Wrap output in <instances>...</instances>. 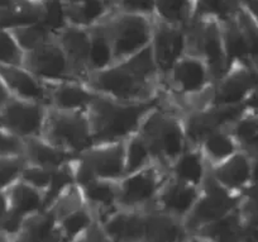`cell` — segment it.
<instances>
[{
  "label": "cell",
  "instance_id": "cell-1",
  "mask_svg": "<svg viewBox=\"0 0 258 242\" xmlns=\"http://www.w3.org/2000/svg\"><path fill=\"white\" fill-rule=\"evenodd\" d=\"M84 83L94 91L123 102L160 98L161 80L151 46L101 70L91 71Z\"/></svg>",
  "mask_w": 258,
  "mask_h": 242
},
{
  "label": "cell",
  "instance_id": "cell-2",
  "mask_svg": "<svg viewBox=\"0 0 258 242\" xmlns=\"http://www.w3.org/2000/svg\"><path fill=\"white\" fill-rule=\"evenodd\" d=\"M160 98L148 102H123L99 94L88 109L94 144L125 141L137 133L148 112Z\"/></svg>",
  "mask_w": 258,
  "mask_h": 242
},
{
  "label": "cell",
  "instance_id": "cell-3",
  "mask_svg": "<svg viewBox=\"0 0 258 242\" xmlns=\"http://www.w3.org/2000/svg\"><path fill=\"white\" fill-rule=\"evenodd\" d=\"M138 133L148 143L156 161L166 168H170L188 146L183 114L161 94L160 102L145 117Z\"/></svg>",
  "mask_w": 258,
  "mask_h": 242
},
{
  "label": "cell",
  "instance_id": "cell-4",
  "mask_svg": "<svg viewBox=\"0 0 258 242\" xmlns=\"http://www.w3.org/2000/svg\"><path fill=\"white\" fill-rule=\"evenodd\" d=\"M41 137L75 156L81 154L94 144L88 111H61L48 107Z\"/></svg>",
  "mask_w": 258,
  "mask_h": 242
},
{
  "label": "cell",
  "instance_id": "cell-5",
  "mask_svg": "<svg viewBox=\"0 0 258 242\" xmlns=\"http://www.w3.org/2000/svg\"><path fill=\"white\" fill-rule=\"evenodd\" d=\"M186 33V54L194 55L207 62L214 81L228 71L227 56L223 43L222 22L213 17H192Z\"/></svg>",
  "mask_w": 258,
  "mask_h": 242
},
{
  "label": "cell",
  "instance_id": "cell-6",
  "mask_svg": "<svg viewBox=\"0 0 258 242\" xmlns=\"http://www.w3.org/2000/svg\"><path fill=\"white\" fill-rule=\"evenodd\" d=\"M153 19L142 14L115 11L100 22L110 39L114 62L126 59L150 46Z\"/></svg>",
  "mask_w": 258,
  "mask_h": 242
},
{
  "label": "cell",
  "instance_id": "cell-7",
  "mask_svg": "<svg viewBox=\"0 0 258 242\" xmlns=\"http://www.w3.org/2000/svg\"><path fill=\"white\" fill-rule=\"evenodd\" d=\"M76 184L94 179L119 180L125 174V141L95 143L71 161Z\"/></svg>",
  "mask_w": 258,
  "mask_h": 242
},
{
  "label": "cell",
  "instance_id": "cell-8",
  "mask_svg": "<svg viewBox=\"0 0 258 242\" xmlns=\"http://www.w3.org/2000/svg\"><path fill=\"white\" fill-rule=\"evenodd\" d=\"M243 198L244 194L229 190L218 183L210 173H208V176L200 188V196L197 204L183 221L190 233L191 241L198 229L239 208Z\"/></svg>",
  "mask_w": 258,
  "mask_h": 242
},
{
  "label": "cell",
  "instance_id": "cell-9",
  "mask_svg": "<svg viewBox=\"0 0 258 242\" xmlns=\"http://www.w3.org/2000/svg\"><path fill=\"white\" fill-rule=\"evenodd\" d=\"M168 178V168L157 161L135 173L125 174L118 180L119 207L132 211H147Z\"/></svg>",
  "mask_w": 258,
  "mask_h": 242
},
{
  "label": "cell",
  "instance_id": "cell-10",
  "mask_svg": "<svg viewBox=\"0 0 258 242\" xmlns=\"http://www.w3.org/2000/svg\"><path fill=\"white\" fill-rule=\"evenodd\" d=\"M23 65L32 74L47 84L64 80H78L68 56L56 38L32 51L24 52Z\"/></svg>",
  "mask_w": 258,
  "mask_h": 242
},
{
  "label": "cell",
  "instance_id": "cell-11",
  "mask_svg": "<svg viewBox=\"0 0 258 242\" xmlns=\"http://www.w3.org/2000/svg\"><path fill=\"white\" fill-rule=\"evenodd\" d=\"M245 109L240 106H210L183 113V126L188 144L199 146L200 142L217 129L230 127L238 121Z\"/></svg>",
  "mask_w": 258,
  "mask_h": 242
},
{
  "label": "cell",
  "instance_id": "cell-12",
  "mask_svg": "<svg viewBox=\"0 0 258 242\" xmlns=\"http://www.w3.org/2000/svg\"><path fill=\"white\" fill-rule=\"evenodd\" d=\"M150 46L162 83L173 65L186 55L185 27L170 24L155 17Z\"/></svg>",
  "mask_w": 258,
  "mask_h": 242
},
{
  "label": "cell",
  "instance_id": "cell-13",
  "mask_svg": "<svg viewBox=\"0 0 258 242\" xmlns=\"http://www.w3.org/2000/svg\"><path fill=\"white\" fill-rule=\"evenodd\" d=\"M48 107L12 96L0 109V126L23 139L41 136Z\"/></svg>",
  "mask_w": 258,
  "mask_h": 242
},
{
  "label": "cell",
  "instance_id": "cell-14",
  "mask_svg": "<svg viewBox=\"0 0 258 242\" xmlns=\"http://www.w3.org/2000/svg\"><path fill=\"white\" fill-rule=\"evenodd\" d=\"M258 85V66L234 65L214 81L210 106H240Z\"/></svg>",
  "mask_w": 258,
  "mask_h": 242
},
{
  "label": "cell",
  "instance_id": "cell-15",
  "mask_svg": "<svg viewBox=\"0 0 258 242\" xmlns=\"http://www.w3.org/2000/svg\"><path fill=\"white\" fill-rule=\"evenodd\" d=\"M199 196L200 188L170 176L147 211H157L185 221L197 204Z\"/></svg>",
  "mask_w": 258,
  "mask_h": 242
},
{
  "label": "cell",
  "instance_id": "cell-16",
  "mask_svg": "<svg viewBox=\"0 0 258 242\" xmlns=\"http://www.w3.org/2000/svg\"><path fill=\"white\" fill-rule=\"evenodd\" d=\"M0 77L14 98L46 106L51 104L48 84L38 79L23 65H0Z\"/></svg>",
  "mask_w": 258,
  "mask_h": 242
},
{
  "label": "cell",
  "instance_id": "cell-17",
  "mask_svg": "<svg viewBox=\"0 0 258 242\" xmlns=\"http://www.w3.org/2000/svg\"><path fill=\"white\" fill-rule=\"evenodd\" d=\"M57 41L70 61L78 80L85 81L90 74V29L69 24L57 33Z\"/></svg>",
  "mask_w": 258,
  "mask_h": 242
},
{
  "label": "cell",
  "instance_id": "cell-18",
  "mask_svg": "<svg viewBox=\"0 0 258 242\" xmlns=\"http://www.w3.org/2000/svg\"><path fill=\"white\" fill-rule=\"evenodd\" d=\"M252 156L239 150L217 165L209 166V173L223 186L235 193L244 194L252 179Z\"/></svg>",
  "mask_w": 258,
  "mask_h": 242
},
{
  "label": "cell",
  "instance_id": "cell-19",
  "mask_svg": "<svg viewBox=\"0 0 258 242\" xmlns=\"http://www.w3.org/2000/svg\"><path fill=\"white\" fill-rule=\"evenodd\" d=\"M85 204L91 209L96 221L104 223L119 207L118 180L94 179L80 185Z\"/></svg>",
  "mask_w": 258,
  "mask_h": 242
},
{
  "label": "cell",
  "instance_id": "cell-20",
  "mask_svg": "<svg viewBox=\"0 0 258 242\" xmlns=\"http://www.w3.org/2000/svg\"><path fill=\"white\" fill-rule=\"evenodd\" d=\"M49 107L61 111H88L99 96L90 86L81 80H64L48 84Z\"/></svg>",
  "mask_w": 258,
  "mask_h": 242
},
{
  "label": "cell",
  "instance_id": "cell-21",
  "mask_svg": "<svg viewBox=\"0 0 258 242\" xmlns=\"http://www.w3.org/2000/svg\"><path fill=\"white\" fill-rule=\"evenodd\" d=\"M146 211L119 208L101 223L110 242H145Z\"/></svg>",
  "mask_w": 258,
  "mask_h": 242
},
{
  "label": "cell",
  "instance_id": "cell-22",
  "mask_svg": "<svg viewBox=\"0 0 258 242\" xmlns=\"http://www.w3.org/2000/svg\"><path fill=\"white\" fill-rule=\"evenodd\" d=\"M190 233L181 219L157 211H146L145 242H188Z\"/></svg>",
  "mask_w": 258,
  "mask_h": 242
},
{
  "label": "cell",
  "instance_id": "cell-23",
  "mask_svg": "<svg viewBox=\"0 0 258 242\" xmlns=\"http://www.w3.org/2000/svg\"><path fill=\"white\" fill-rule=\"evenodd\" d=\"M170 176L182 183L202 188L209 173V164L199 146L188 144L187 149L168 168Z\"/></svg>",
  "mask_w": 258,
  "mask_h": 242
},
{
  "label": "cell",
  "instance_id": "cell-24",
  "mask_svg": "<svg viewBox=\"0 0 258 242\" xmlns=\"http://www.w3.org/2000/svg\"><path fill=\"white\" fill-rule=\"evenodd\" d=\"M69 24L90 28L116 11L114 0H63Z\"/></svg>",
  "mask_w": 258,
  "mask_h": 242
},
{
  "label": "cell",
  "instance_id": "cell-25",
  "mask_svg": "<svg viewBox=\"0 0 258 242\" xmlns=\"http://www.w3.org/2000/svg\"><path fill=\"white\" fill-rule=\"evenodd\" d=\"M75 155L54 146L43 137H29L24 139V159L27 164L54 170L66 165Z\"/></svg>",
  "mask_w": 258,
  "mask_h": 242
},
{
  "label": "cell",
  "instance_id": "cell-26",
  "mask_svg": "<svg viewBox=\"0 0 258 242\" xmlns=\"http://www.w3.org/2000/svg\"><path fill=\"white\" fill-rule=\"evenodd\" d=\"M9 211L27 218L46 209L44 193L19 178L6 189Z\"/></svg>",
  "mask_w": 258,
  "mask_h": 242
},
{
  "label": "cell",
  "instance_id": "cell-27",
  "mask_svg": "<svg viewBox=\"0 0 258 242\" xmlns=\"http://www.w3.org/2000/svg\"><path fill=\"white\" fill-rule=\"evenodd\" d=\"M244 218L240 207L227 216L198 229L192 241L212 242H242Z\"/></svg>",
  "mask_w": 258,
  "mask_h": 242
},
{
  "label": "cell",
  "instance_id": "cell-28",
  "mask_svg": "<svg viewBox=\"0 0 258 242\" xmlns=\"http://www.w3.org/2000/svg\"><path fill=\"white\" fill-rule=\"evenodd\" d=\"M17 242H63L57 219L49 212L29 216L24 219Z\"/></svg>",
  "mask_w": 258,
  "mask_h": 242
},
{
  "label": "cell",
  "instance_id": "cell-29",
  "mask_svg": "<svg viewBox=\"0 0 258 242\" xmlns=\"http://www.w3.org/2000/svg\"><path fill=\"white\" fill-rule=\"evenodd\" d=\"M222 29L228 67L234 65H253L249 46L242 27L238 23L237 16L222 22Z\"/></svg>",
  "mask_w": 258,
  "mask_h": 242
},
{
  "label": "cell",
  "instance_id": "cell-30",
  "mask_svg": "<svg viewBox=\"0 0 258 242\" xmlns=\"http://www.w3.org/2000/svg\"><path fill=\"white\" fill-rule=\"evenodd\" d=\"M199 147L204 154L209 166L222 163L225 159L232 156L233 154L242 150L237 138L230 131V127L217 129V131L208 134L200 142Z\"/></svg>",
  "mask_w": 258,
  "mask_h": 242
},
{
  "label": "cell",
  "instance_id": "cell-31",
  "mask_svg": "<svg viewBox=\"0 0 258 242\" xmlns=\"http://www.w3.org/2000/svg\"><path fill=\"white\" fill-rule=\"evenodd\" d=\"M43 0H18L12 8L0 11V28L14 29L42 21Z\"/></svg>",
  "mask_w": 258,
  "mask_h": 242
},
{
  "label": "cell",
  "instance_id": "cell-32",
  "mask_svg": "<svg viewBox=\"0 0 258 242\" xmlns=\"http://www.w3.org/2000/svg\"><path fill=\"white\" fill-rule=\"evenodd\" d=\"M89 29H90V70L96 71L113 64V49L108 33L100 23L90 27Z\"/></svg>",
  "mask_w": 258,
  "mask_h": 242
},
{
  "label": "cell",
  "instance_id": "cell-33",
  "mask_svg": "<svg viewBox=\"0 0 258 242\" xmlns=\"http://www.w3.org/2000/svg\"><path fill=\"white\" fill-rule=\"evenodd\" d=\"M156 18L186 27L194 17V0H155Z\"/></svg>",
  "mask_w": 258,
  "mask_h": 242
},
{
  "label": "cell",
  "instance_id": "cell-34",
  "mask_svg": "<svg viewBox=\"0 0 258 242\" xmlns=\"http://www.w3.org/2000/svg\"><path fill=\"white\" fill-rule=\"evenodd\" d=\"M85 204V199H84L83 191L79 184L74 183L70 184L69 186L63 189L51 203L47 206L46 211L49 212L57 222L62 219L63 217L69 216L73 212L78 211V209L83 208Z\"/></svg>",
  "mask_w": 258,
  "mask_h": 242
},
{
  "label": "cell",
  "instance_id": "cell-35",
  "mask_svg": "<svg viewBox=\"0 0 258 242\" xmlns=\"http://www.w3.org/2000/svg\"><path fill=\"white\" fill-rule=\"evenodd\" d=\"M94 221H96V218L91 209L88 206H84L83 208L59 219L57 224L63 242H78L79 237Z\"/></svg>",
  "mask_w": 258,
  "mask_h": 242
},
{
  "label": "cell",
  "instance_id": "cell-36",
  "mask_svg": "<svg viewBox=\"0 0 258 242\" xmlns=\"http://www.w3.org/2000/svg\"><path fill=\"white\" fill-rule=\"evenodd\" d=\"M153 161L156 160L150 146L138 132L125 139V174L135 173Z\"/></svg>",
  "mask_w": 258,
  "mask_h": 242
},
{
  "label": "cell",
  "instance_id": "cell-37",
  "mask_svg": "<svg viewBox=\"0 0 258 242\" xmlns=\"http://www.w3.org/2000/svg\"><path fill=\"white\" fill-rule=\"evenodd\" d=\"M242 0H194V17H213L220 22L234 18Z\"/></svg>",
  "mask_w": 258,
  "mask_h": 242
},
{
  "label": "cell",
  "instance_id": "cell-38",
  "mask_svg": "<svg viewBox=\"0 0 258 242\" xmlns=\"http://www.w3.org/2000/svg\"><path fill=\"white\" fill-rule=\"evenodd\" d=\"M9 31L13 33L14 38L17 39L23 52L38 49V47L43 46V44L48 43L49 41L56 38L57 36L53 32L49 31L42 22L18 27V28L9 29Z\"/></svg>",
  "mask_w": 258,
  "mask_h": 242
},
{
  "label": "cell",
  "instance_id": "cell-39",
  "mask_svg": "<svg viewBox=\"0 0 258 242\" xmlns=\"http://www.w3.org/2000/svg\"><path fill=\"white\" fill-rule=\"evenodd\" d=\"M41 22L54 34L68 27L63 0H43V17Z\"/></svg>",
  "mask_w": 258,
  "mask_h": 242
},
{
  "label": "cell",
  "instance_id": "cell-40",
  "mask_svg": "<svg viewBox=\"0 0 258 242\" xmlns=\"http://www.w3.org/2000/svg\"><path fill=\"white\" fill-rule=\"evenodd\" d=\"M24 52L9 29L0 28V65H22Z\"/></svg>",
  "mask_w": 258,
  "mask_h": 242
},
{
  "label": "cell",
  "instance_id": "cell-41",
  "mask_svg": "<svg viewBox=\"0 0 258 242\" xmlns=\"http://www.w3.org/2000/svg\"><path fill=\"white\" fill-rule=\"evenodd\" d=\"M26 164L24 156L0 157V191H4L21 178L22 170Z\"/></svg>",
  "mask_w": 258,
  "mask_h": 242
},
{
  "label": "cell",
  "instance_id": "cell-42",
  "mask_svg": "<svg viewBox=\"0 0 258 242\" xmlns=\"http://www.w3.org/2000/svg\"><path fill=\"white\" fill-rule=\"evenodd\" d=\"M237 21L239 26L242 27L243 32L247 38L248 46H249L250 59H252V64L254 66L258 65V24L255 23L254 19L244 11L240 9L237 14Z\"/></svg>",
  "mask_w": 258,
  "mask_h": 242
},
{
  "label": "cell",
  "instance_id": "cell-43",
  "mask_svg": "<svg viewBox=\"0 0 258 242\" xmlns=\"http://www.w3.org/2000/svg\"><path fill=\"white\" fill-rule=\"evenodd\" d=\"M24 156V139L0 126V157Z\"/></svg>",
  "mask_w": 258,
  "mask_h": 242
},
{
  "label": "cell",
  "instance_id": "cell-44",
  "mask_svg": "<svg viewBox=\"0 0 258 242\" xmlns=\"http://www.w3.org/2000/svg\"><path fill=\"white\" fill-rule=\"evenodd\" d=\"M51 176L52 170L31 165V164H26L21 174V179L43 191L44 198H46V191L48 189L49 183H51Z\"/></svg>",
  "mask_w": 258,
  "mask_h": 242
},
{
  "label": "cell",
  "instance_id": "cell-45",
  "mask_svg": "<svg viewBox=\"0 0 258 242\" xmlns=\"http://www.w3.org/2000/svg\"><path fill=\"white\" fill-rule=\"evenodd\" d=\"M116 11L125 13L142 14V16L156 17L155 0H114Z\"/></svg>",
  "mask_w": 258,
  "mask_h": 242
},
{
  "label": "cell",
  "instance_id": "cell-46",
  "mask_svg": "<svg viewBox=\"0 0 258 242\" xmlns=\"http://www.w3.org/2000/svg\"><path fill=\"white\" fill-rule=\"evenodd\" d=\"M78 242H110L105 228L99 221H94L85 232L79 237Z\"/></svg>",
  "mask_w": 258,
  "mask_h": 242
},
{
  "label": "cell",
  "instance_id": "cell-47",
  "mask_svg": "<svg viewBox=\"0 0 258 242\" xmlns=\"http://www.w3.org/2000/svg\"><path fill=\"white\" fill-rule=\"evenodd\" d=\"M243 107H244L247 113L258 116V85L250 91L249 95L247 96V99L243 102Z\"/></svg>",
  "mask_w": 258,
  "mask_h": 242
},
{
  "label": "cell",
  "instance_id": "cell-48",
  "mask_svg": "<svg viewBox=\"0 0 258 242\" xmlns=\"http://www.w3.org/2000/svg\"><path fill=\"white\" fill-rule=\"evenodd\" d=\"M242 206L245 208L257 209L258 211V189H249L244 193Z\"/></svg>",
  "mask_w": 258,
  "mask_h": 242
},
{
  "label": "cell",
  "instance_id": "cell-49",
  "mask_svg": "<svg viewBox=\"0 0 258 242\" xmlns=\"http://www.w3.org/2000/svg\"><path fill=\"white\" fill-rule=\"evenodd\" d=\"M242 8L258 24V0H242Z\"/></svg>",
  "mask_w": 258,
  "mask_h": 242
},
{
  "label": "cell",
  "instance_id": "cell-50",
  "mask_svg": "<svg viewBox=\"0 0 258 242\" xmlns=\"http://www.w3.org/2000/svg\"><path fill=\"white\" fill-rule=\"evenodd\" d=\"M252 179H250V185L247 190H249V189H258V157H252Z\"/></svg>",
  "mask_w": 258,
  "mask_h": 242
},
{
  "label": "cell",
  "instance_id": "cell-51",
  "mask_svg": "<svg viewBox=\"0 0 258 242\" xmlns=\"http://www.w3.org/2000/svg\"><path fill=\"white\" fill-rule=\"evenodd\" d=\"M11 98H12L11 91L8 90L7 85H6V84H4V81H3V80H2V77H0V109L3 108L4 106H6V103Z\"/></svg>",
  "mask_w": 258,
  "mask_h": 242
},
{
  "label": "cell",
  "instance_id": "cell-52",
  "mask_svg": "<svg viewBox=\"0 0 258 242\" xmlns=\"http://www.w3.org/2000/svg\"><path fill=\"white\" fill-rule=\"evenodd\" d=\"M9 213V204L6 191H0V222Z\"/></svg>",
  "mask_w": 258,
  "mask_h": 242
},
{
  "label": "cell",
  "instance_id": "cell-53",
  "mask_svg": "<svg viewBox=\"0 0 258 242\" xmlns=\"http://www.w3.org/2000/svg\"><path fill=\"white\" fill-rule=\"evenodd\" d=\"M18 0H0V11H6V9L12 8Z\"/></svg>",
  "mask_w": 258,
  "mask_h": 242
},
{
  "label": "cell",
  "instance_id": "cell-54",
  "mask_svg": "<svg viewBox=\"0 0 258 242\" xmlns=\"http://www.w3.org/2000/svg\"><path fill=\"white\" fill-rule=\"evenodd\" d=\"M257 66H258V65H257Z\"/></svg>",
  "mask_w": 258,
  "mask_h": 242
}]
</instances>
